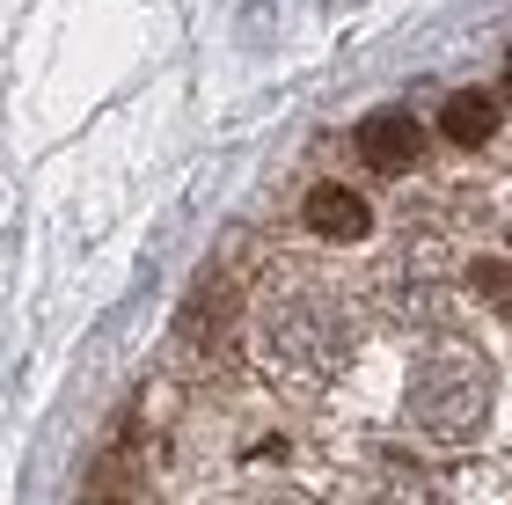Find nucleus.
I'll use <instances>...</instances> for the list:
<instances>
[{
    "mask_svg": "<svg viewBox=\"0 0 512 505\" xmlns=\"http://www.w3.org/2000/svg\"><path fill=\"white\" fill-rule=\"evenodd\" d=\"M476 286H491V293H505V286H512V271H505V264H476Z\"/></svg>",
    "mask_w": 512,
    "mask_h": 505,
    "instance_id": "obj_6",
    "label": "nucleus"
},
{
    "mask_svg": "<svg viewBox=\"0 0 512 505\" xmlns=\"http://www.w3.org/2000/svg\"><path fill=\"white\" fill-rule=\"evenodd\" d=\"M352 308L337 301L330 286H278L264 308H256V344H264V366L286 381H330L344 359H352Z\"/></svg>",
    "mask_w": 512,
    "mask_h": 505,
    "instance_id": "obj_1",
    "label": "nucleus"
},
{
    "mask_svg": "<svg viewBox=\"0 0 512 505\" xmlns=\"http://www.w3.org/2000/svg\"><path fill=\"white\" fill-rule=\"evenodd\" d=\"M403 410L425 440H476L491 425V366H483L469 344H432L425 359L410 366V388H403Z\"/></svg>",
    "mask_w": 512,
    "mask_h": 505,
    "instance_id": "obj_2",
    "label": "nucleus"
},
{
    "mask_svg": "<svg viewBox=\"0 0 512 505\" xmlns=\"http://www.w3.org/2000/svg\"><path fill=\"white\" fill-rule=\"evenodd\" d=\"M300 213H308V227H315L322 242H366V227H374L366 198H359V191H344V183H315Z\"/></svg>",
    "mask_w": 512,
    "mask_h": 505,
    "instance_id": "obj_3",
    "label": "nucleus"
},
{
    "mask_svg": "<svg viewBox=\"0 0 512 505\" xmlns=\"http://www.w3.org/2000/svg\"><path fill=\"white\" fill-rule=\"evenodd\" d=\"M359 154L374 169H403L417 154V118H403V110H374V118L359 125Z\"/></svg>",
    "mask_w": 512,
    "mask_h": 505,
    "instance_id": "obj_4",
    "label": "nucleus"
},
{
    "mask_svg": "<svg viewBox=\"0 0 512 505\" xmlns=\"http://www.w3.org/2000/svg\"><path fill=\"white\" fill-rule=\"evenodd\" d=\"M439 125H447L454 147H483V140L498 132V103H491V96H454L447 110H439Z\"/></svg>",
    "mask_w": 512,
    "mask_h": 505,
    "instance_id": "obj_5",
    "label": "nucleus"
}]
</instances>
